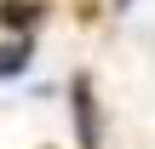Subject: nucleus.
<instances>
[{
  "mask_svg": "<svg viewBox=\"0 0 155 149\" xmlns=\"http://www.w3.org/2000/svg\"><path fill=\"white\" fill-rule=\"evenodd\" d=\"M69 115H75V144L81 149H104V109H98L92 75H75L69 80Z\"/></svg>",
  "mask_w": 155,
  "mask_h": 149,
  "instance_id": "1",
  "label": "nucleus"
},
{
  "mask_svg": "<svg viewBox=\"0 0 155 149\" xmlns=\"http://www.w3.org/2000/svg\"><path fill=\"white\" fill-rule=\"evenodd\" d=\"M40 17H46V0H0V29H12V40H29Z\"/></svg>",
  "mask_w": 155,
  "mask_h": 149,
  "instance_id": "2",
  "label": "nucleus"
},
{
  "mask_svg": "<svg viewBox=\"0 0 155 149\" xmlns=\"http://www.w3.org/2000/svg\"><path fill=\"white\" fill-rule=\"evenodd\" d=\"M35 63V40H0V80H17Z\"/></svg>",
  "mask_w": 155,
  "mask_h": 149,
  "instance_id": "3",
  "label": "nucleus"
},
{
  "mask_svg": "<svg viewBox=\"0 0 155 149\" xmlns=\"http://www.w3.org/2000/svg\"><path fill=\"white\" fill-rule=\"evenodd\" d=\"M127 6H132V0H115V11H127Z\"/></svg>",
  "mask_w": 155,
  "mask_h": 149,
  "instance_id": "4",
  "label": "nucleus"
}]
</instances>
